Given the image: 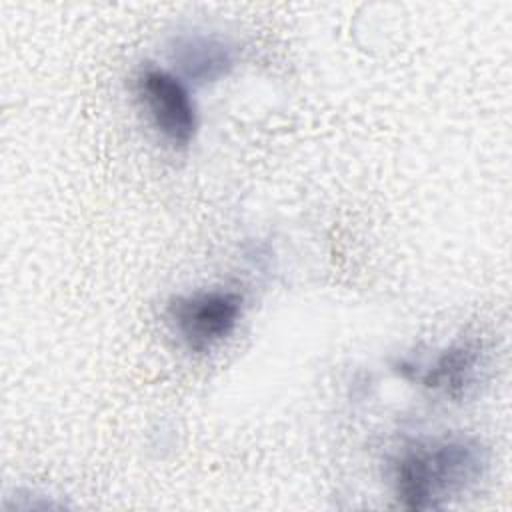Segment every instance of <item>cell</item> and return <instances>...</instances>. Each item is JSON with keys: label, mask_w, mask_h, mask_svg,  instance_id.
Returning a JSON list of instances; mask_svg holds the SVG:
<instances>
[{"label": "cell", "mask_w": 512, "mask_h": 512, "mask_svg": "<svg viewBox=\"0 0 512 512\" xmlns=\"http://www.w3.org/2000/svg\"><path fill=\"white\" fill-rule=\"evenodd\" d=\"M242 308L240 292L208 288L174 296L168 302L166 316L174 334L190 352H210L236 330Z\"/></svg>", "instance_id": "obj_2"}, {"label": "cell", "mask_w": 512, "mask_h": 512, "mask_svg": "<svg viewBox=\"0 0 512 512\" xmlns=\"http://www.w3.org/2000/svg\"><path fill=\"white\" fill-rule=\"evenodd\" d=\"M136 94L164 142L176 150L192 144L198 132V110L188 84L178 74L146 64L136 74Z\"/></svg>", "instance_id": "obj_3"}, {"label": "cell", "mask_w": 512, "mask_h": 512, "mask_svg": "<svg viewBox=\"0 0 512 512\" xmlns=\"http://www.w3.org/2000/svg\"><path fill=\"white\" fill-rule=\"evenodd\" d=\"M484 364L480 342L462 340L440 350L424 364L400 362V372L410 370L406 378L420 382L424 388L442 392L450 398H462L478 382Z\"/></svg>", "instance_id": "obj_4"}, {"label": "cell", "mask_w": 512, "mask_h": 512, "mask_svg": "<svg viewBox=\"0 0 512 512\" xmlns=\"http://www.w3.org/2000/svg\"><path fill=\"white\" fill-rule=\"evenodd\" d=\"M170 58L178 76L188 84H212L226 78L238 60V50L214 34H180L172 40Z\"/></svg>", "instance_id": "obj_5"}, {"label": "cell", "mask_w": 512, "mask_h": 512, "mask_svg": "<svg viewBox=\"0 0 512 512\" xmlns=\"http://www.w3.org/2000/svg\"><path fill=\"white\" fill-rule=\"evenodd\" d=\"M490 464L488 448L470 436H440L406 446L392 464V486L408 510L442 508L476 486Z\"/></svg>", "instance_id": "obj_1"}]
</instances>
